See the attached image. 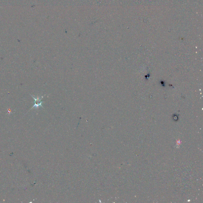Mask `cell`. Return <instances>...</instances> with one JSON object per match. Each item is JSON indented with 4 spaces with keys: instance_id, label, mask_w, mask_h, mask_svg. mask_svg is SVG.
Masks as SVG:
<instances>
[{
    "instance_id": "cell-1",
    "label": "cell",
    "mask_w": 203,
    "mask_h": 203,
    "mask_svg": "<svg viewBox=\"0 0 203 203\" xmlns=\"http://www.w3.org/2000/svg\"><path fill=\"white\" fill-rule=\"evenodd\" d=\"M31 97H32L33 99H34V105L32 107L30 110H31L33 108H38L39 107L41 106L43 108V106H42V103H44V101H42V100L43 98H44V96L41 97H37V98H35L34 96L31 95Z\"/></svg>"
}]
</instances>
